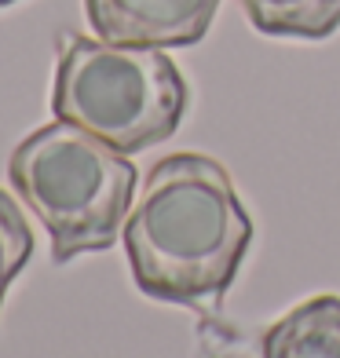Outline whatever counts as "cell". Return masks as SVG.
<instances>
[{"label":"cell","instance_id":"1","mask_svg":"<svg viewBox=\"0 0 340 358\" xmlns=\"http://www.w3.org/2000/svg\"><path fill=\"white\" fill-rule=\"evenodd\" d=\"M249 245L253 220L227 169L208 154L161 157L125 220V252L139 292L169 303L223 296Z\"/></svg>","mask_w":340,"mask_h":358},{"label":"cell","instance_id":"2","mask_svg":"<svg viewBox=\"0 0 340 358\" xmlns=\"http://www.w3.org/2000/svg\"><path fill=\"white\" fill-rule=\"evenodd\" d=\"M8 179L52 238V256L70 264L125 234L139 176L128 154L70 121H52L11 150Z\"/></svg>","mask_w":340,"mask_h":358},{"label":"cell","instance_id":"3","mask_svg":"<svg viewBox=\"0 0 340 358\" xmlns=\"http://www.w3.org/2000/svg\"><path fill=\"white\" fill-rule=\"evenodd\" d=\"M190 103L180 66L161 48L66 37L55 66L52 110L121 154L176 136Z\"/></svg>","mask_w":340,"mask_h":358},{"label":"cell","instance_id":"4","mask_svg":"<svg viewBox=\"0 0 340 358\" xmlns=\"http://www.w3.org/2000/svg\"><path fill=\"white\" fill-rule=\"evenodd\" d=\"M220 11V0H85L99 41L139 48H190Z\"/></svg>","mask_w":340,"mask_h":358},{"label":"cell","instance_id":"5","mask_svg":"<svg viewBox=\"0 0 340 358\" xmlns=\"http://www.w3.org/2000/svg\"><path fill=\"white\" fill-rule=\"evenodd\" d=\"M264 358H340V296H311L260 340Z\"/></svg>","mask_w":340,"mask_h":358},{"label":"cell","instance_id":"6","mask_svg":"<svg viewBox=\"0 0 340 358\" xmlns=\"http://www.w3.org/2000/svg\"><path fill=\"white\" fill-rule=\"evenodd\" d=\"M238 4L267 37L322 41L340 29V0H238Z\"/></svg>","mask_w":340,"mask_h":358},{"label":"cell","instance_id":"7","mask_svg":"<svg viewBox=\"0 0 340 358\" xmlns=\"http://www.w3.org/2000/svg\"><path fill=\"white\" fill-rule=\"evenodd\" d=\"M29 256H34V231H29L19 201L0 190V307H4L11 282L29 264Z\"/></svg>","mask_w":340,"mask_h":358},{"label":"cell","instance_id":"8","mask_svg":"<svg viewBox=\"0 0 340 358\" xmlns=\"http://www.w3.org/2000/svg\"><path fill=\"white\" fill-rule=\"evenodd\" d=\"M8 4H15V0H0V8H8Z\"/></svg>","mask_w":340,"mask_h":358}]
</instances>
